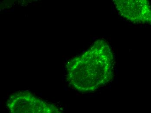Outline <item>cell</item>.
<instances>
[{"label": "cell", "instance_id": "1", "mask_svg": "<svg viewBox=\"0 0 151 113\" xmlns=\"http://www.w3.org/2000/svg\"><path fill=\"white\" fill-rule=\"evenodd\" d=\"M66 68L67 80L73 89L81 92L93 91L113 78V52L105 40H99L82 55L71 59Z\"/></svg>", "mask_w": 151, "mask_h": 113}, {"label": "cell", "instance_id": "2", "mask_svg": "<svg viewBox=\"0 0 151 113\" xmlns=\"http://www.w3.org/2000/svg\"><path fill=\"white\" fill-rule=\"evenodd\" d=\"M7 107L10 113H63L60 108L28 91L13 94Z\"/></svg>", "mask_w": 151, "mask_h": 113}, {"label": "cell", "instance_id": "3", "mask_svg": "<svg viewBox=\"0 0 151 113\" xmlns=\"http://www.w3.org/2000/svg\"><path fill=\"white\" fill-rule=\"evenodd\" d=\"M114 4L120 15L130 22L151 23V8L147 1L116 0Z\"/></svg>", "mask_w": 151, "mask_h": 113}]
</instances>
